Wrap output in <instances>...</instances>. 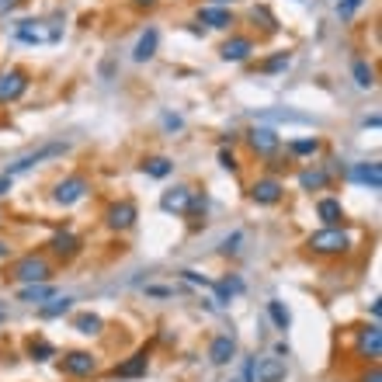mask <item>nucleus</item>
<instances>
[{"mask_svg": "<svg viewBox=\"0 0 382 382\" xmlns=\"http://www.w3.org/2000/svg\"><path fill=\"white\" fill-rule=\"evenodd\" d=\"M306 247H309L313 254H320V257H337V254H347V250H351V236H347L340 226H327V229H316V233L306 240Z\"/></svg>", "mask_w": 382, "mask_h": 382, "instance_id": "obj_1", "label": "nucleus"}, {"mask_svg": "<svg viewBox=\"0 0 382 382\" xmlns=\"http://www.w3.org/2000/svg\"><path fill=\"white\" fill-rule=\"evenodd\" d=\"M15 35H18V42H25V46H53V42L63 39V25L32 21V18H28V21H18Z\"/></svg>", "mask_w": 382, "mask_h": 382, "instance_id": "obj_2", "label": "nucleus"}, {"mask_svg": "<svg viewBox=\"0 0 382 382\" xmlns=\"http://www.w3.org/2000/svg\"><path fill=\"white\" fill-rule=\"evenodd\" d=\"M49 275H53V268H49V261H46V257H39V254H28V257H21V261L11 268V278H15V281H21V285H39V281H49Z\"/></svg>", "mask_w": 382, "mask_h": 382, "instance_id": "obj_3", "label": "nucleus"}, {"mask_svg": "<svg viewBox=\"0 0 382 382\" xmlns=\"http://www.w3.org/2000/svg\"><path fill=\"white\" fill-rule=\"evenodd\" d=\"M87 191H91V184H87V177H80V174H73V177H63V181L56 184V191H53V198H56V205H63V209H70V205H77L80 198H87Z\"/></svg>", "mask_w": 382, "mask_h": 382, "instance_id": "obj_4", "label": "nucleus"}, {"mask_svg": "<svg viewBox=\"0 0 382 382\" xmlns=\"http://www.w3.org/2000/svg\"><path fill=\"white\" fill-rule=\"evenodd\" d=\"M136 219H139V209H136V202H129V198H122V202L108 205V212H105V223H108V229H115V233L132 229V226H136Z\"/></svg>", "mask_w": 382, "mask_h": 382, "instance_id": "obj_5", "label": "nucleus"}, {"mask_svg": "<svg viewBox=\"0 0 382 382\" xmlns=\"http://www.w3.org/2000/svg\"><path fill=\"white\" fill-rule=\"evenodd\" d=\"M28 73L25 70H8V73H0V105H11L18 98H25L28 91Z\"/></svg>", "mask_w": 382, "mask_h": 382, "instance_id": "obj_6", "label": "nucleus"}, {"mask_svg": "<svg viewBox=\"0 0 382 382\" xmlns=\"http://www.w3.org/2000/svg\"><path fill=\"white\" fill-rule=\"evenodd\" d=\"M60 365H63V372L73 375V379H84V375H94V372H98V358H94L91 351H67V354L60 358Z\"/></svg>", "mask_w": 382, "mask_h": 382, "instance_id": "obj_7", "label": "nucleus"}, {"mask_svg": "<svg viewBox=\"0 0 382 382\" xmlns=\"http://www.w3.org/2000/svg\"><path fill=\"white\" fill-rule=\"evenodd\" d=\"M281 195H285V184H281L278 177H257V181L250 184V198H254L257 205H278Z\"/></svg>", "mask_w": 382, "mask_h": 382, "instance_id": "obj_8", "label": "nucleus"}, {"mask_svg": "<svg viewBox=\"0 0 382 382\" xmlns=\"http://www.w3.org/2000/svg\"><path fill=\"white\" fill-rule=\"evenodd\" d=\"M247 143H250V150H254L257 157H275L278 146H281L278 132H275V129H264V125L250 129V132H247Z\"/></svg>", "mask_w": 382, "mask_h": 382, "instance_id": "obj_9", "label": "nucleus"}, {"mask_svg": "<svg viewBox=\"0 0 382 382\" xmlns=\"http://www.w3.org/2000/svg\"><path fill=\"white\" fill-rule=\"evenodd\" d=\"M191 198H195V191H191V188H184V184H177V188L164 191V198H160V209H164V212H174V216H188V205H191Z\"/></svg>", "mask_w": 382, "mask_h": 382, "instance_id": "obj_10", "label": "nucleus"}, {"mask_svg": "<svg viewBox=\"0 0 382 382\" xmlns=\"http://www.w3.org/2000/svg\"><path fill=\"white\" fill-rule=\"evenodd\" d=\"M63 150H67L63 143H49V146H42L39 153H32V157H21L18 164H11V167H8L4 174H8V177H18V174H25V171H32V167H35L39 160H46V157H56V153H63Z\"/></svg>", "mask_w": 382, "mask_h": 382, "instance_id": "obj_11", "label": "nucleus"}, {"mask_svg": "<svg viewBox=\"0 0 382 382\" xmlns=\"http://www.w3.org/2000/svg\"><path fill=\"white\" fill-rule=\"evenodd\" d=\"M285 375H288V368H285L281 358H261V361H254V379L257 382H285Z\"/></svg>", "mask_w": 382, "mask_h": 382, "instance_id": "obj_12", "label": "nucleus"}, {"mask_svg": "<svg viewBox=\"0 0 382 382\" xmlns=\"http://www.w3.org/2000/svg\"><path fill=\"white\" fill-rule=\"evenodd\" d=\"M219 53H223L226 63H243V60L254 53V39H250V35H233L229 42H223Z\"/></svg>", "mask_w": 382, "mask_h": 382, "instance_id": "obj_13", "label": "nucleus"}, {"mask_svg": "<svg viewBox=\"0 0 382 382\" xmlns=\"http://www.w3.org/2000/svg\"><path fill=\"white\" fill-rule=\"evenodd\" d=\"M347 174H351L354 184H365V188H372V191L382 188V167H379L375 160H372V164H354Z\"/></svg>", "mask_w": 382, "mask_h": 382, "instance_id": "obj_14", "label": "nucleus"}, {"mask_svg": "<svg viewBox=\"0 0 382 382\" xmlns=\"http://www.w3.org/2000/svg\"><path fill=\"white\" fill-rule=\"evenodd\" d=\"M233 358H236V340H233L229 333H219V337L209 344V361L223 368V365H229Z\"/></svg>", "mask_w": 382, "mask_h": 382, "instance_id": "obj_15", "label": "nucleus"}, {"mask_svg": "<svg viewBox=\"0 0 382 382\" xmlns=\"http://www.w3.org/2000/svg\"><path fill=\"white\" fill-rule=\"evenodd\" d=\"M146 368H150V354L146 351H136L132 358H125V361L115 365V379H139V375H146Z\"/></svg>", "mask_w": 382, "mask_h": 382, "instance_id": "obj_16", "label": "nucleus"}, {"mask_svg": "<svg viewBox=\"0 0 382 382\" xmlns=\"http://www.w3.org/2000/svg\"><path fill=\"white\" fill-rule=\"evenodd\" d=\"M358 351H361L365 358H379V354H382V327H379V323H372V327H365V330L358 333Z\"/></svg>", "mask_w": 382, "mask_h": 382, "instance_id": "obj_17", "label": "nucleus"}, {"mask_svg": "<svg viewBox=\"0 0 382 382\" xmlns=\"http://www.w3.org/2000/svg\"><path fill=\"white\" fill-rule=\"evenodd\" d=\"M157 46H160V32H157V28H146V32L139 35L136 49H132V60H136V63L153 60V56H157Z\"/></svg>", "mask_w": 382, "mask_h": 382, "instance_id": "obj_18", "label": "nucleus"}, {"mask_svg": "<svg viewBox=\"0 0 382 382\" xmlns=\"http://www.w3.org/2000/svg\"><path fill=\"white\" fill-rule=\"evenodd\" d=\"M49 247H53V254H56V257L70 261V257H77V254H80V236H73V233H56V236L49 240Z\"/></svg>", "mask_w": 382, "mask_h": 382, "instance_id": "obj_19", "label": "nucleus"}, {"mask_svg": "<svg viewBox=\"0 0 382 382\" xmlns=\"http://www.w3.org/2000/svg\"><path fill=\"white\" fill-rule=\"evenodd\" d=\"M198 21L209 25V28H229L233 25V15H229V8H202L198 11Z\"/></svg>", "mask_w": 382, "mask_h": 382, "instance_id": "obj_20", "label": "nucleus"}, {"mask_svg": "<svg viewBox=\"0 0 382 382\" xmlns=\"http://www.w3.org/2000/svg\"><path fill=\"white\" fill-rule=\"evenodd\" d=\"M53 295H56V288H53L49 281H39V285H25V288L18 292V299H21V302H32V306H35V302L42 306V302H49Z\"/></svg>", "mask_w": 382, "mask_h": 382, "instance_id": "obj_21", "label": "nucleus"}, {"mask_svg": "<svg viewBox=\"0 0 382 382\" xmlns=\"http://www.w3.org/2000/svg\"><path fill=\"white\" fill-rule=\"evenodd\" d=\"M316 216H320L327 226H337V223L344 219V209H340L337 198H320V202H316Z\"/></svg>", "mask_w": 382, "mask_h": 382, "instance_id": "obj_22", "label": "nucleus"}, {"mask_svg": "<svg viewBox=\"0 0 382 382\" xmlns=\"http://www.w3.org/2000/svg\"><path fill=\"white\" fill-rule=\"evenodd\" d=\"M327 181H330V174H327V171H320V167H306V171L299 174L302 191H320V188H327Z\"/></svg>", "mask_w": 382, "mask_h": 382, "instance_id": "obj_23", "label": "nucleus"}, {"mask_svg": "<svg viewBox=\"0 0 382 382\" xmlns=\"http://www.w3.org/2000/svg\"><path fill=\"white\" fill-rule=\"evenodd\" d=\"M70 306H73V299H67V295H63V299H60V295H53L49 302H42V306H39V316H42V320H53V316L70 313Z\"/></svg>", "mask_w": 382, "mask_h": 382, "instance_id": "obj_24", "label": "nucleus"}, {"mask_svg": "<svg viewBox=\"0 0 382 382\" xmlns=\"http://www.w3.org/2000/svg\"><path fill=\"white\" fill-rule=\"evenodd\" d=\"M73 327H77V333H87V337H94V333H101L105 320H101L98 313H80V316L73 320Z\"/></svg>", "mask_w": 382, "mask_h": 382, "instance_id": "obj_25", "label": "nucleus"}, {"mask_svg": "<svg viewBox=\"0 0 382 382\" xmlns=\"http://www.w3.org/2000/svg\"><path fill=\"white\" fill-rule=\"evenodd\" d=\"M351 73H354V84H358V87H365V91H368V87H375V70H372L365 60H354Z\"/></svg>", "mask_w": 382, "mask_h": 382, "instance_id": "obj_26", "label": "nucleus"}, {"mask_svg": "<svg viewBox=\"0 0 382 382\" xmlns=\"http://www.w3.org/2000/svg\"><path fill=\"white\" fill-rule=\"evenodd\" d=\"M174 171V164L167 160V157H150V160H143V174H150V177H167Z\"/></svg>", "mask_w": 382, "mask_h": 382, "instance_id": "obj_27", "label": "nucleus"}, {"mask_svg": "<svg viewBox=\"0 0 382 382\" xmlns=\"http://www.w3.org/2000/svg\"><path fill=\"white\" fill-rule=\"evenodd\" d=\"M268 316L275 320V327L278 330H288V323H292V313L285 309V302H278V299H271L268 302Z\"/></svg>", "mask_w": 382, "mask_h": 382, "instance_id": "obj_28", "label": "nucleus"}, {"mask_svg": "<svg viewBox=\"0 0 382 382\" xmlns=\"http://www.w3.org/2000/svg\"><path fill=\"white\" fill-rule=\"evenodd\" d=\"M288 63H292V56H288V53H278V56L264 60L261 70H264V73H281V70H288Z\"/></svg>", "mask_w": 382, "mask_h": 382, "instance_id": "obj_29", "label": "nucleus"}, {"mask_svg": "<svg viewBox=\"0 0 382 382\" xmlns=\"http://www.w3.org/2000/svg\"><path fill=\"white\" fill-rule=\"evenodd\" d=\"M288 150H292L295 157H313V153L320 150V139H292Z\"/></svg>", "mask_w": 382, "mask_h": 382, "instance_id": "obj_30", "label": "nucleus"}, {"mask_svg": "<svg viewBox=\"0 0 382 382\" xmlns=\"http://www.w3.org/2000/svg\"><path fill=\"white\" fill-rule=\"evenodd\" d=\"M28 351H32V358H35V361H46V358H53V354H56V347H53L49 340H32V347H28Z\"/></svg>", "mask_w": 382, "mask_h": 382, "instance_id": "obj_31", "label": "nucleus"}, {"mask_svg": "<svg viewBox=\"0 0 382 382\" xmlns=\"http://www.w3.org/2000/svg\"><path fill=\"white\" fill-rule=\"evenodd\" d=\"M358 8H361V0H340V4H337V15H340V18H351Z\"/></svg>", "mask_w": 382, "mask_h": 382, "instance_id": "obj_32", "label": "nucleus"}, {"mask_svg": "<svg viewBox=\"0 0 382 382\" xmlns=\"http://www.w3.org/2000/svg\"><path fill=\"white\" fill-rule=\"evenodd\" d=\"M240 240H243L240 233H233V236H226V240H223V254H236V243H240Z\"/></svg>", "mask_w": 382, "mask_h": 382, "instance_id": "obj_33", "label": "nucleus"}, {"mask_svg": "<svg viewBox=\"0 0 382 382\" xmlns=\"http://www.w3.org/2000/svg\"><path fill=\"white\" fill-rule=\"evenodd\" d=\"M219 160H223V167H226V171H236V160H233V153H229V150H223V153H219Z\"/></svg>", "mask_w": 382, "mask_h": 382, "instance_id": "obj_34", "label": "nucleus"}, {"mask_svg": "<svg viewBox=\"0 0 382 382\" xmlns=\"http://www.w3.org/2000/svg\"><path fill=\"white\" fill-rule=\"evenodd\" d=\"M18 4H25V0H0V15H8V11H15Z\"/></svg>", "mask_w": 382, "mask_h": 382, "instance_id": "obj_35", "label": "nucleus"}, {"mask_svg": "<svg viewBox=\"0 0 382 382\" xmlns=\"http://www.w3.org/2000/svg\"><path fill=\"white\" fill-rule=\"evenodd\" d=\"M361 382H382V372H379V368H372V372H365V375H361Z\"/></svg>", "mask_w": 382, "mask_h": 382, "instance_id": "obj_36", "label": "nucleus"}, {"mask_svg": "<svg viewBox=\"0 0 382 382\" xmlns=\"http://www.w3.org/2000/svg\"><path fill=\"white\" fill-rule=\"evenodd\" d=\"M132 8H139V11H150V8H157V0H132Z\"/></svg>", "mask_w": 382, "mask_h": 382, "instance_id": "obj_37", "label": "nucleus"}, {"mask_svg": "<svg viewBox=\"0 0 382 382\" xmlns=\"http://www.w3.org/2000/svg\"><path fill=\"white\" fill-rule=\"evenodd\" d=\"M11 181H15V177H8V174H0V195H8V191H11Z\"/></svg>", "mask_w": 382, "mask_h": 382, "instance_id": "obj_38", "label": "nucleus"}, {"mask_svg": "<svg viewBox=\"0 0 382 382\" xmlns=\"http://www.w3.org/2000/svg\"><path fill=\"white\" fill-rule=\"evenodd\" d=\"M164 122H167V129H181V119H177V115H167Z\"/></svg>", "mask_w": 382, "mask_h": 382, "instance_id": "obj_39", "label": "nucleus"}, {"mask_svg": "<svg viewBox=\"0 0 382 382\" xmlns=\"http://www.w3.org/2000/svg\"><path fill=\"white\" fill-rule=\"evenodd\" d=\"M229 4H236V0H209V8H229Z\"/></svg>", "mask_w": 382, "mask_h": 382, "instance_id": "obj_40", "label": "nucleus"}, {"mask_svg": "<svg viewBox=\"0 0 382 382\" xmlns=\"http://www.w3.org/2000/svg\"><path fill=\"white\" fill-rule=\"evenodd\" d=\"M0 257H8V243L4 240H0Z\"/></svg>", "mask_w": 382, "mask_h": 382, "instance_id": "obj_41", "label": "nucleus"}, {"mask_svg": "<svg viewBox=\"0 0 382 382\" xmlns=\"http://www.w3.org/2000/svg\"><path fill=\"white\" fill-rule=\"evenodd\" d=\"M4 316H8V313H4V306H0V323H4Z\"/></svg>", "mask_w": 382, "mask_h": 382, "instance_id": "obj_42", "label": "nucleus"}]
</instances>
